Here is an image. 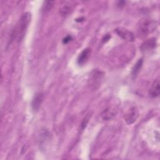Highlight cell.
I'll use <instances>...</instances> for the list:
<instances>
[{
	"instance_id": "cell-1",
	"label": "cell",
	"mask_w": 160,
	"mask_h": 160,
	"mask_svg": "<svg viewBox=\"0 0 160 160\" xmlns=\"http://www.w3.org/2000/svg\"><path fill=\"white\" fill-rule=\"evenodd\" d=\"M31 16L29 12H25L21 16L11 34L12 40H16L18 42H20L24 38L31 21Z\"/></svg>"
},
{
	"instance_id": "cell-2",
	"label": "cell",
	"mask_w": 160,
	"mask_h": 160,
	"mask_svg": "<svg viewBox=\"0 0 160 160\" xmlns=\"http://www.w3.org/2000/svg\"><path fill=\"white\" fill-rule=\"evenodd\" d=\"M158 27V23L156 21L145 19L142 21L138 28L139 36L145 37L152 32Z\"/></svg>"
},
{
	"instance_id": "cell-3",
	"label": "cell",
	"mask_w": 160,
	"mask_h": 160,
	"mask_svg": "<svg viewBox=\"0 0 160 160\" xmlns=\"http://www.w3.org/2000/svg\"><path fill=\"white\" fill-rule=\"evenodd\" d=\"M139 116V112L136 107L130 108L124 115V119L128 124L134 123Z\"/></svg>"
},
{
	"instance_id": "cell-4",
	"label": "cell",
	"mask_w": 160,
	"mask_h": 160,
	"mask_svg": "<svg viewBox=\"0 0 160 160\" xmlns=\"http://www.w3.org/2000/svg\"><path fill=\"white\" fill-rule=\"evenodd\" d=\"M115 31L117 33V34L121 38H122L124 40L130 42L134 41V36L133 33L127 29L123 28H119L116 29Z\"/></svg>"
},
{
	"instance_id": "cell-5",
	"label": "cell",
	"mask_w": 160,
	"mask_h": 160,
	"mask_svg": "<svg viewBox=\"0 0 160 160\" xmlns=\"http://www.w3.org/2000/svg\"><path fill=\"white\" fill-rule=\"evenodd\" d=\"M159 78L158 77L156 78L153 83L152 84V86L149 89V96L152 98H157L159 96L160 93V88H159Z\"/></svg>"
},
{
	"instance_id": "cell-6",
	"label": "cell",
	"mask_w": 160,
	"mask_h": 160,
	"mask_svg": "<svg viewBox=\"0 0 160 160\" xmlns=\"http://www.w3.org/2000/svg\"><path fill=\"white\" fill-rule=\"evenodd\" d=\"M43 100V94L42 92H38L36 94L34 98L32 99L31 106L34 111H38L41 107V103Z\"/></svg>"
},
{
	"instance_id": "cell-7",
	"label": "cell",
	"mask_w": 160,
	"mask_h": 160,
	"mask_svg": "<svg viewBox=\"0 0 160 160\" xmlns=\"http://www.w3.org/2000/svg\"><path fill=\"white\" fill-rule=\"evenodd\" d=\"M91 52V49H89V48H86V49H83L81 51V52L79 54L78 59H77L78 64L82 65L84 63H86L90 57Z\"/></svg>"
},
{
	"instance_id": "cell-8",
	"label": "cell",
	"mask_w": 160,
	"mask_h": 160,
	"mask_svg": "<svg viewBox=\"0 0 160 160\" xmlns=\"http://www.w3.org/2000/svg\"><path fill=\"white\" fill-rule=\"evenodd\" d=\"M156 40L155 38H151L147 39L141 46V49L142 51H148L152 50L156 47Z\"/></svg>"
},
{
	"instance_id": "cell-9",
	"label": "cell",
	"mask_w": 160,
	"mask_h": 160,
	"mask_svg": "<svg viewBox=\"0 0 160 160\" xmlns=\"http://www.w3.org/2000/svg\"><path fill=\"white\" fill-rule=\"evenodd\" d=\"M142 62H143L142 59H139L133 66L132 69V74L133 76H136L139 72L142 65Z\"/></svg>"
},
{
	"instance_id": "cell-10",
	"label": "cell",
	"mask_w": 160,
	"mask_h": 160,
	"mask_svg": "<svg viewBox=\"0 0 160 160\" xmlns=\"http://www.w3.org/2000/svg\"><path fill=\"white\" fill-rule=\"evenodd\" d=\"M71 10V6L69 4H64L60 9L59 12L62 16H66L70 12Z\"/></svg>"
},
{
	"instance_id": "cell-11",
	"label": "cell",
	"mask_w": 160,
	"mask_h": 160,
	"mask_svg": "<svg viewBox=\"0 0 160 160\" xmlns=\"http://www.w3.org/2000/svg\"><path fill=\"white\" fill-rule=\"evenodd\" d=\"M52 1H46L45 2V5H44V11L45 12L46 11H49V10H51L52 6Z\"/></svg>"
},
{
	"instance_id": "cell-12",
	"label": "cell",
	"mask_w": 160,
	"mask_h": 160,
	"mask_svg": "<svg viewBox=\"0 0 160 160\" xmlns=\"http://www.w3.org/2000/svg\"><path fill=\"white\" fill-rule=\"evenodd\" d=\"M89 114H88L85 118L84 119H83L82 121V122L81 124V129H83L86 126V124H88V121H89Z\"/></svg>"
},
{
	"instance_id": "cell-13",
	"label": "cell",
	"mask_w": 160,
	"mask_h": 160,
	"mask_svg": "<svg viewBox=\"0 0 160 160\" xmlns=\"http://www.w3.org/2000/svg\"><path fill=\"white\" fill-rule=\"evenodd\" d=\"M71 36H66V38H64V39H63V42L64 43H68V42H69L70 41H71Z\"/></svg>"
}]
</instances>
